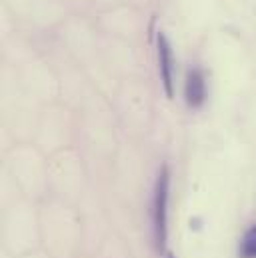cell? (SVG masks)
Segmentation results:
<instances>
[{"mask_svg": "<svg viewBox=\"0 0 256 258\" xmlns=\"http://www.w3.org/2000/svg\"><path fill=\"white\" fill-rule=\"evenodd\" d=\"M156 48H158V68H160V80L166 90V96H174V56H172V46L166 38V34H158L156 38Z\"/></svg>", "mask_w": 256, "mask_h": 258, "instance_id": "cell-2", "label": "cell"}, {"mask_svg": "<svg viewBox=\"0 0 256 258\" xmlns=\"http://www.w3.org/2000/svg\"><path fill=\"white\" fill-rule=\"evenodd\" d=\"M164 258H174V254H172V252H166V254H164Z\"/></svg>", "mask_w": 256, "mask_h": 258, "instance_id": "cell-5", "label": "cell"}, {"mask_svg": "<svg viewBox=\"0 0 256 258\" xmlns=\"http://www.w3.org/2000/svg\"><path fill=\"white\" fill-rule=\"evenodd\" d=\"M168 186H170V174L168 166L162 164L158 170L154 198H152V238L156 248L162 252L166 244V224H168Z\"/></svg>", "mask_w": 256, "mask_h": 258, "instance_id": "cell-1", "label": "cell"}, {"mask_svg": "<svg viewBox=\"0 0 256 258\" xmlns=\"http://www.w3.org/2000/svg\"><path fill=\"white\" fill-rule=\"evenodd\" d=\"M184 96L190 108H200L206 102L208 90H206V78L200 68H190L186 74V84H184Z\"/></svg>", "mask_w": 256, "mask_h": 258, "instance_id": "cell-3", "label": "cell"}, {"mask_svg": "<svg viewBox=\"0 0 256 258\" xmlns=\"http://www.w3.org/2000/svg\"><path fill=\"white\" fill-rule=\"evenodd\" d=\"M240 258H256V224L250 226L240 240Z\"/></svg>", "mask_w": 256, "mask_h": 258, "instance_id": "cell-4", "label": "cell"}]
</instances>
